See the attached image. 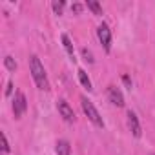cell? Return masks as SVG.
<instances>
[{
  "instance_id": "obj_5",
  "label": "cell",
  "mask_w": 155,
  "mask_h": 155,
  "mask_svg": "<svg viewBox=\"0 0 155 155\" xmlns=\"http://www.w3.org/2000/svg\"><path fill=\"white\" fill-rule=\"evenodd\" d=\"M57 110H58V113H60V117L66 120V122H73L75 120V113H73V108L64 101V99H60L58 102H57Z\"/></svg>"
},
{
  "instance_id": "obj_8",
  "label": "cell",
  "mask_w": 155,
  "mask_h": 155,
  "mask_svg": "<svg viewBox=\"0 0 155 155\" xmlns=\"http://www.w3.org/2000/svg\"><path fill=\"white\" fill-rule=\"evenodd\" d=\"M62 46H64L68 57H69L71 60H75V49H73V44H71V40H69L68 35H62Z\"/></svg>"
},
{
  "instance_id": "obj_6",
  "label": "cell",
  "mask_w": 155,
  "mask_h": 155,
  "mask_svg": "<svg viewBox=\"0 0 155 155\" xmlns=\"http://www.w3.org/2000/svg\"><path fill=\"white\" fill-rule=\"evenodd\" d=\"M108 99H110V102L113 106H119V108L124 106V97H122L120 90L115 88V86H108Z\"/></svg>"
},
{
  "instance_id": "obj_12",
  "label": "cell",
  "mask_w": 155,
  "mask_h": 155,
  "mask_svg": "<svg viewBox=\"0 0 155 155\" xmlns=\"http://www.w3.org/2000/svg\"><path fill=\"white\" fill-rule=\"evenodd\" d=\"M4 64H6V68H8L9 71H15V69H17V62H15L13 57H6V58H4Z\"/></svg>"
},
{
  "instance_id": "obj_13",
  "label": "cell",
  "mask_w": 155,
  "mask_h": 155,
  "mask_svg": "<svg viewBox=\"0 0 155 155\" xmlns=\"http://www.w3.org/2000/svg\"><path fill=\"white\" fill-rule=\"evenodd\" d=\"M64 2H62V0H60V2H57V0H55V2H53V11L57 13V15H62V11H64Z\"/></svg>"
},
{
  "instance_id": "obj_7",
  "label": "cell",
  "mask_w": 155,
  "mask_h": 155,
  "mask_svg": "<svg viewBox=\"0 0 155 155\" xmlns=\"http://www.w3.org/2000/svg\"><path fill=\"white\" fill-rule=\"evenodd\" d=\"M128 128H130V131L135 135V137H140V124H139V119H137V115L133 113V111H128Z\"/></svg>"
},
{
  "instance_id": "obj_16",
  "label": "cell",
  "mask_w": 155,
  "mask_h": 155,
  "mask_svg": "<svg viewBox=\"0 0 155 155\" xmlns=\"http://www.w3.org/2000/svg\"><path fill=\"white\" fill-rule=\"evenodd\" d=\"M122 82H124V84L131 90V81H130V77H128V75H122Z\"/></svg>"
},
{
  "instance_id": "obj_1",
  "label": "cell",
  "mask_w": 155,
  "mask_h": 155,
  "mask_svg": "<svg viewBox=\"0 0 155 155\" xmlns=\"http://www.w3.org/2000/svg\"><path fill=\"white\" fill-rule=\"evenodd\" d=\"M29 66H31V77H33V81L37 84L38 90H49V82H48V75H46V69L40 62V58L37 55H33L29 58Z\"/></svg>"
},
{
  "instance_id": "obj_3",
  "label": "cell",
  "mask_w": 155,
  "mask_h": 155,
  "mask_svg": "<svg viewBox=\"0 0 155 155\" xmlns=\"http://www.w3.org/2000/svg\"><path fill=\"white\" fill-rule=\"evenodd\" d=\"M28 110V101H26V95L22 91H18L13 99V113H15V119H20Z\"/></svg>"
},
{
  "instance_id": "obj_4",
  "label": "cell",
  "mask_w": 155,
  "mask_h": 155,
  "mask_svg": "<svg viewBox=\"0 0 155 155\" xmlns=\"http://www.w3.org/2000/svg\"><path fill=\"white\" fill-rule=\"evenodd\" d=\"M97 37H99L101 44L104 46V49L110 51V49H111V31H110V28H108L106 24H101V26H99V29H97Z\"/></svg>"
},
{
  "instance_id": "obj_9",
  "label": "cell",
  "mask_w": 155,
  "mask_h": 155,
  "mask_svg": "<svg viewBox=\"0 0 155 155\" xmlns=\"http://www.w3.org/2000/svg\"><path fill=\"white\" fill-rule=\"evenodd\" d=\"M57 153L58 155H71V146L68 140H58L57 142Z\"/></svg>"
},
{
  "instance_id": "obj_18",
  "label": "cell",
  "mask_w": 155,
  "mask_h": 155,
  "mask_svg": "<svg viewBox=\"0 0 155 155\" xmlns=\"http://www.w3.org/2000/svg\"><path fill=\"white\" fill-rule=\"evenodd\" d=\"M11 91H13V82H9V84H8V90H6V95H11Z\"/></svg>"
},
{
  "instance_id": "obj_2",
  "label": "cell",
  "mask_w": 155,
  "mask_h": 155,
  "mask_svg": "<svg viewBox=\"0 0 155 155\" xmlns=\"http://www.w3.org/2000/svg\"><path fill=\"white\" fill-rule=\"evenodd\" d=\"M81 104H82V110H84V113L88 115V119H90L97 128H104V120H102L101 113L97 111V108L93 106V102L88 101L86 97H81Z\"/></svg>"
},
{
  "instance_id": "obj_19",
  "label": "cell",
  "mask_w": 155,
  "mask_h": 155,
  "mask_svg": "<svg viewBox=\"0 0 155 155\" xmlns=\"http://www.w3.org/2000/svg\"><path fill=\"white\" fill-rule=\"evenodd\" d=\"M153 155H155V153H153Z\"/></svg>"
},
{
  "instance_id": "obj_11",
  "label": "cell",
  "mask_w": 155,
  "mask_h": 155,
  "mask_svg": "<svg viewBox=\"0 0 155 155\" xmlns=\"http://www.w3.org/2000/svg\"><path fill=\"white\" fill-rule=\"evenodd\" d=\"M88 8L93 11V15H97V17L102 15V8L99 6V2H95V0H88Z\"/></svg>"
},
{
  "instance_id": "obj_10",
  "label": "cell",
  "mask_w": 155,
  "mask_h": 155,
  "mask_svg": "<svg viewBox=\"0 0 155 155\" xmlns=\"http://www.w3.org/2000/svg\"><path fill=\"white\" fill-rule=\"evenodd\" d=\"M79 81H81V84H82L88 91L93 90V88H91V81H90V77H88V73H86L84 69H79Z\"/></svg>"
},
{
  "instance_id": "obj_14",
  "label": "cell",
  "mask_w": 155,
  "mask_h": 155,
  "mask_svg": "<svg viewBox=\"0 0 155 155\" xmlns=\"http://www.w3.org/2000/svg\"><path fill=\"white\" fill-rule=\"evenodd\" d=\"M0 137H2V151L4 153H9V142H8L6 133H0Z\"/></svg>"
},
{
  "instance_id": "obj_17",
  "label": "cell",
  "mask_w": 155,
  "mask_h": 155,
  "mask_svg": "<svg viewBox=\"0 0 155 155\" xmlns=\"http://www.w3.org/2000/svg\"><path fill=\"white\" fill-rule=\"evenodd\" d=\"M71 9H73V13H81V11H82V6H81V4H73Z\"/></svg>"
},
{
  "instance_id": "obj_15",
  "label": "cell",
  "mask_w": 155,
  "mask_h": 155,
  "mask_svg": "<svg viewBox=\"0 0 155 155\" xmlns=\"http://www.w3.org/2000/svg\"><path fill=\"white\" fill-rule=\"evenodd\" d=\"M82 55H84V58H86L88 62H93V55H91V51H88L86 48L82 49Z\"/></svg>"
}]
</instances>
